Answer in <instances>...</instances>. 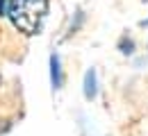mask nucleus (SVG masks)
I'll return each instance as SVG.
<instances>
[{"mask_svg":"<svg viewBox=\"0 0 148 136\" xmlns=\"http://www.w3.org/2000/svg\"><path fill=\"white\" fill-rule=\"evenodd\" d=\"M46 14H48V0H9L5 16H9L14 27L23 34H39Z\"/></svg>","mask_w":148,"mask_h":136,"instance_id":"obj_1","label":"nucleus"},{"mask_svg":"<svg viewBox=\"0 0 148 136\" xmlns=\"http://www.w3.org/2000/svg\"><path fill=\"white\" fill-rule=\"evenodd\" d=\"M7 2H9V0H0V16L7 14Z\"/></svg>","mask_w":148,"mask_h":136,"instance_id":"obj_4","label":"nucleus"},{"mask_svg":"<svg viewBox=\"0 0 148 136\" xmlns=\"http://www.w3.org/2000/svg\"><path fill=\"white\" fill-rule=\"evenodd\" d=\"M50 82H53V86L59 89L62 86V64H59V57L57 55H50Z\"/></svg>","mask_w":148,"mask_h":136,"instance_id":"obj_2","label":"nucleus"},{"mask_svg":"<svg viewBox=\"0 0 148 136\" xmlns=\"http://www.w3.org/2000/svg\"><path fill=\"white\" fill-rule=\"evenodd\" d=\"M141 25H148V18H146V20H141Z\"/></svg>","mask_w":148,"mask_h":136,"instance_id":"obj_5","label":"nucleus"},{"mask_svg":"<svg viewBox=\"0 0 148 136\" xmlns=\"http://www.w3.org/2000/svg\"><path fill=\"white\" fill-rule=\"evenodd\" d=\"M96 91H98V89H96V70H87V73H84V97H87V100H93V97H96Z\"/></svg>","mask_w":148,"mask_h":136,"instance_id":"obj_3","label":"nucleus"}]
</instances>
